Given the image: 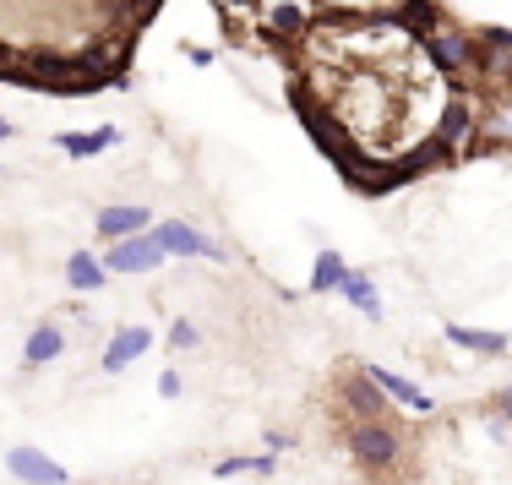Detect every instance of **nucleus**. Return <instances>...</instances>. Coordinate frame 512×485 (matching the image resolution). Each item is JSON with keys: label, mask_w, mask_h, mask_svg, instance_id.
<instances>
[{"label": "nucleus", "mask_w": 512, "mask_h": 485, "mask_svg": "<svg viewBox=\"0 0 512 485\" xmlns=\"http://www.w3.org/2000/svg\"><path fill=\"white\" fill-rule=\"evenodd\" d=\"M344 447L365 475H387V469H398V458H404L398 420H355V426L344 431Z\"/></svg>", "instance_id": "1"}, {"label": "nucleus", "mask_w": 512, "mask_h": 485, "mask_svg": "<svg viewBox=\"0 0 512 485\" xmlns=\"http://www.w3.org/2000/svg\"><path fill=\"white\" fill-rule=\"evenodd\" d=\"M420 44H425V55H431V66L442 71V77H453V82L474 77V60H480V50H474V33H463V28H453V22L436 17L431 28L420 33Z\"/></svg>", "instance_id": "2"}, {"label": "nucleus", "mask_w": 512, "mask_h": 485, "mask_svg": "<svg viewBox=\"0 0 512 485\" xmlns=\"http://www.w3.org/2000/svg\"><path fill=\"white\" fill-rule=\"evenodd\" d=\"M104 268H109V278H115V273H120V278H131V273H153V268H164V246H158L153 229L120 235V240H109Z\"/></svg>", "instance_id": "3"}, {"label": "nucleus", "mask_w": 512, "mask_h": 485, "mask_svg": "<svg viewBox=\"0 0 512 485\" xmlns=\"http://www.w3.org/2000/svg\"><path fill=\"white\" fill-rule=\"evenodd\" d=\"M153 235H158V246H164V257H213V262L229 257L218 240H207L202 229L186 224V218H164V224H153Z\"/></svg>", "instance_id": "4"}, {"label": "nucleus", "mask_w": 512, "mask_h": 485, "mask_svg": "<svg viewBox=\"0 0 512 485\" xmlns=\"http://www.w3.org/2000/svg\"><path fill=\"white\" fill-rule=\"evenodd\" d=\"M333 387H338V398H344V409H355V420H393L387 415V393L365 377V366L360 371H338Z\"/></svg>", "instance_id": "5"}, {"label": "nucleus", "mask_w": 512, "mask_h": 485, "mask_svg": "<svg viewBox=\"0 0 512 485\" xmlns=\"http://www.w3.org/2000/svg\"><path fill=\"white\" fill-rule=\"evenodd\" d=\"M6 469H11L22 485H71V469H60L50 453H39V447H11V453H6Z\"/></svg>", "instance_id": "6"}, {"label": "nucleus", "mask_w": 512, "mask_h": 485, "mask_svg": "<svg viewBox=\"0 0 512 485\" xmlns=\"http://www.w3.org/2000/svg\"><path fill=\"white\" fill-rule=\"evenodd\" d=\"M474 126H480V115H474V104L463 99V93H453V99H447V109H442V120H436V142H442L447 153H463V142L474 137Z\"/></svg>", "instance_id": "7"}, {"label": "nucleus", "mask_w": 512, "mask_h": 485, "mask_svg": "<svg viewBox=\"0 0 512 485\" xmlns=\"http://www.w3.org/2000/svg\"><path fill=\"white\" fill-rule=\"evenodd\" d=\"M153 344H158V338H153V327H120V333L104 344V360H99V366L109 371V377H120V371H126L131 360H142Z\"/></svg>", "instance_id": "8"}, {"label": "nucleus", "mask_w": 512, "mask_h": 485, "mask_svg": "<svg viewBox=\"0 0 512 485\" xmlns=\"http://www.w3.org/2000/svg\"><path fill=\"white\" fill-rule=\"evenodd\" d=\"M365 377H371L376 387H382L393 404H404V409H414V415H436V398L425 393V387H414L409 377H398V371H387V366H365Z\"/></svg>", "instance_id": "9"}, {"label": "nucleus", "mask_w": 512, "mask_h": 485, "mask_svg": "<svg viewBox=\"0 0 512 485\" xmlns=\"http://www.w3.org/2000/svg\"><path fill=\"white\" fill-rule=\"evenodd\" d=\"M442 333H447V344L469 349V355H491V360L512 355V338H507V333H496V327H469V322H447Z\"/></svg>", "instance_id": "10"}, {"label": "nucleus", "mask_w": 512, "mask_h": 485, "mask_svg": "<svg viewBox=\"0 0 512 485\" xmlns=\"http://www.w3.org/2000/svg\"><path fill=\"white\" fill-rule=\"evenodd\" d=\"M120 142L115 126H99V131H60L55 148L66 153V159H99V153H109Z\"/></svg>", "instance_id": "11"}, {"label": "nucleus", "mask_w": 512, "mask_h": 485, "mask_svg": "<svg viewBox=\"0 0 512 485\" xmlns=\"http://www.w3.org/2000/svg\"><path fill=\"white\" fill-rule=\"evenodd\" d=\"M66 284L77 289V295H99V289L109 284L104 257H93V251H71L66 257Z\"/></svg>", "instance_id": "12"}, {"label": "nucleus", "mask_w": 512, "mask_h": 485, "mask_svg": "<svg viewBox=\"0 0 512 485\" xmlns=\"http://www.w3.org/2000/svg\"><path fill=\"white\" fill-rule=\"evenodd\" d=\"M137 229H153L148 208H131V202H120V208H99V240H120V235H137Z\"/></svg>", "instance_id": "13"}, {"label": "nucleus", "mask_w": 512, "mask_h": 485, "mask_svg": "<svg viewBox=\"0 0 512 485\" xmlns=\"http://www.w3.org/2000/svg\"><path fill=\"white\" fill-rule=\"evenodd\" d=\"M338 295L349 300V306L360 311V317H382V300H376V284H371V273H355V268H344V278H338Z\"/></svg>", "instance_id": "14"}, {"label": "nucleus", "mask_w": 512, "mask_h": 485, "mask_svg": "<svg viewBox=\"0 0 512 485\" xmlns=\"http://www.w3.org/2000/svg\"><path fill=\"white\" fill-rule=\"evenodd\" d=\"M344 251H316V268H311V284L306 295H338V278H344Z\"/></svg>", "instance_id": "15"}, {"label": "nucleus", "mask_w": 512, "mask_h": 485, "mask_svg": "<svg viewBox=\"0 0 512 485\" xmlns=\"http://www.w3.org/2000/svg\"><path fill=\"white\" fill-rule=\"evenodd\" d=\"M60 349H66V338H60V327H33L28 333V344H22V360L28 366H50V360H60Z\"/></svg>", "instance_id": "16"}, {"label": "nucleus", "mask_w": 512, "mask_h": 485, "mask_svg": "<svg viewBox=\"0 0 512 485\" xmlns=\"http://www.w3.org/2000/svg\"><path fill=\"white\" fill-rule=\"evenodd\" d=\"M278 458L273 453H235V458H218L213 480H235V475H273Z\"/></svg>", "instance_id": "17"}, {"label": "nucleus", "mask_w": 512, "mask_h": 485, "mask_svg": "<svg viewBox=\"0 0 512 485\" xmlns=\"http://www.w3.org/2000/svg\"><path fill=\"white\" fill-rule=\"evenodd\" d=\"M197 344H202V333H197V322H191V317L169 322V349H197Z\"/></svg>", "instance_id": "18"}, {"label": "nucleus", "mask_w": 512, "mask_h": 485, "mask_svg": "<svg viewBox=\"0 0 512 485\" xmlns=\"http://www.w3.org/2000/svg\"><path fill=\"white\" fill-rule=\"evenodd\" d=\"M164 0H126V28H148Z\"/></svg>", "instance_id": "19"}, {"label": "nucleus", "mask_w": 512, "mask_h": 485, "mask_svg": "<svg viewBox=\"0 0 512 485\" xmlns=\"http://www.w3.org/2000/svg\"><path fill=\"white\" fill-rule=\"evenodd\" d=\"M273 28L278 33H300V28H306V11H300V6H278L273 11Z\"/></svg>", "instance_id": "20"}, {"label": "nucleus", "mask_w": 512, "mask_h": 485, "mask_svg": "<svg viewBox=\"0 0 512 485\" xmlns=\"http://www.w3.org/2000/svg\"><path fill=\"white\" fill-rule=\"evenodd\" d=\"M474 39H480V44H491V50H512V28H480Z\"/></svg>", "instance_id": "21"}, {"label": "nucleus", "mask_w": 512, "mask_h": 485, "mask_svg": "<svg viewBox=\"0 0 512 485\" xmlns=\"http://www.w3.org/2000/svg\"><path fill=\"white\" fill-rule=\"evenodd\" d=\"M180 387H186V382H180L175 371H164V377H158V398H180Z\"/></svg>", "instance_id": "22"}, {"label": "nucleus", "mask_w": 512, "mask_h": 485, "mask_svg": "<svg viewBox=\"0 0 512 485\" xmlns=\"http://www.w3.org/2000/svg\"><path fill=\"white\" fill-rule=\"evenodd\" d=\"M491 409H496V415H502V420H507V426H512V387H502V393H496V398H491Z\"/></svg>", "instance_id": "23"}, {"label": "nucleus", "mask_w": 512, "mask_h": 485, "mask_svg": "<svg viewBox=\"0 0 512 485\" xmlns=\"http://www.w3.org/2000/svg\"><path fill=\"white\" fill-rule=\"evenodd\" d=\"M295 447V436H284V431H267V453H289Z\"/></svg>", "instance_id": "24"}, {"label": "nucleus", "mask_w": 512, "mask_h": 485, "mask_svg": "<svg viewBox=\"0 0 512 485\" xmlns=\"http://www.w3.org/2000/svg\"><path fill=\"white\" fill-rule=\"evenodd\" d=\"M11 131H17V126H11V120H0V142H6V137H11Z\"/></svg>", "instance_id": "25"}, {"label": "nucleus", "mask_w": 512, "mask_h": 485, "mask_svg": "<svg viewBox=\"0 0 512 485\" xmlns=\"http://www.w3.org/2000/svg\"><path fill=\"white\" fill-rule=\"evenodd\" d=\"M11 66V50H6V44H0V71H6Z\"/></svg>", "instance_id": "26"}]
</instances>
